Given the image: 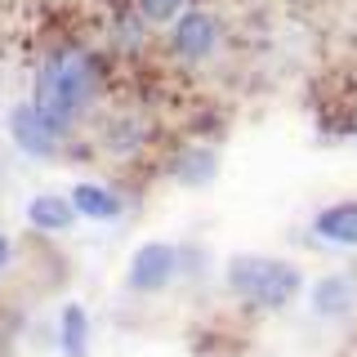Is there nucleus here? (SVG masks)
Wrapping results in <instances>:
<instances>
[{
    "mask_svg": "<svg viewBox=\"0 0 357 357\" xmlns=\"http://www.w3.org/2000/svg\"><path fill=\"white\" fill-rule=\"evenodd\" d=\"M89 94H94V67L85 54H54L36 76V107L50 112L59 126L81 116Z\"/></svg>",
    "mask_w": 357,
    "mask_h": 357,
    "instance_id": "1",
    "label": "nucleus"
},
{
    "mask_svg": "<svg viewBox=\"0 0 357 357\" xmlns=\"http://www.w3.org/2000/svg\"><path fill=\"white\" fill-rule=\"evenodd\" d=\"M228 282L241 299L259 308H286L299 295V268L268 259V255H237L228 264Z\"/></svg>",
    "mask_w": 357,
    "mask_h": 357,
    "instance_id": "2",
    "label": "nucleus"
},
{
    "mask_svg": "<svg viewBox=\"0 0 357 357\" xmlns=\"http://www.w3.org/2000/svg\"><path fill=\"white\" fill-rule=\"evenodd\" d=\"M9 134H14V143L27 156H54L63 126L50 112H40L36 103H22V107H14V116H9Z\"/></svg>",
    "mask_w": 357,
    "mask_h": 357,
    "instance_id": "3",
    "label": "nucleus"
},
{
    "mask_svg": "<svg viewBox=\"0 0 357 357\" xmlns=\"http://www.w3.org/2000/svg\"><path fill=\"white\" fill-rule=\"evenodd\" d=\"M174 273H178L174 245L152 241V245H143V250L134 255V264H130V286H134V290H161Z\"/></svg>",
    "mask_w": 357,
    "mask_h": 357,
    "instance_id": "4",
    "label": "nucleus"
},
{
    "mask_svg": "<svg viewBox=\"0 0 357 357\" xmlns=\"http://www.w3.org/2000/svg\"><path fill=\"white\" fill-rule=\"evenodd\" d=\"M174 50L178 59H206L210 50H215V18L210 14H183L174 27Z\"/></svg>",
    "mask_w": 357,
    "mask_h": 357,
    "instance_id": "5",
    "label": "nucleus"
},
{
    "mask_svg": "<svg viewBox=\"0 0 357 357\" xmlns=\"http://www.w3.org/2000/svg\"><path fill=\"white\" fill-rule=\"evenodd\" d=\"M317 237H326L335 245H357V201H340V206H326L317 219H312Z\"/></svg>",
    "mask_w": 357,
    "mask_h": 357,
    "instance_id": "6",
    "label": "nucleus"
},
{
    "mask_svg": "<svg viewBox=\"0 0 357 357\" xmlns=\"http://www.w3.org/2000/svg\"><path fill=\"white\" fill-rule=\"evenodd\" d=\"M72 206H76V215H89V219H116L121 215V201L98 183H76L72 188Z\"/></svg>",
    "mask_w": 357,
    "mask_h": 357,
    "instance_id": "7",
    "label": "nucleus"
},
{
    "mask_svg": "<svg viewBox=\"0 0 357 357\" xmlns=\"http://www.w3.org/2000/svg\"><path fill=\"white\" fill-rule=\"evenodd\" d=\"M76 215V206L72 201H63V197H36L27 206V219L36 223V228H67Z\"/></svg>",
    "mask_w": 357,
    "mask_h": 357,
    "instance_id": "8",
    "label": "nucleus"
},
{
    "mask_svg": "<svg viewBox=\"0 0 357 357\" xmlns=\"http://www.w3.org/2000/svg\"><path fill=\"white\" fill-rule=\"evenodd\" d=\"M63 353L67 357H81L85 353V308L81 304H67L63 308Z\"/></svg>",
    "mask_w": 357,
    "mask_h": 357,
    "instance_id": "9",
    "label": "nucleus"
},
{
    "mask_svg": "<svg viewBox=\"0 0 357 357\" xmlns=\"http://www.w3.org/2000/svg\"><path fill=\"white\" fill-rule=\"evenodd\" d=\"M344 299H349V286H344V282H321L317 286V308L321 312H340Z\"/></svg>",
    "mask_w": 357,
    "mask_h": 357,
    "instance_id": "10",
    "label": "nucleus"
},
{
    "mask_svg": "<svg viewBox=\"0 0 357 357\" xmlns=\"http://www.w3.org/2000/svg\"><path fill=\"white\" fill-rule=\"evenodd\" d=\"M143 9H148L152 18H174L178 14V0H143Z\"/></svg>",
    "mask_w": 357,
    "mask_h": 357,
    "instance_id": "11",
    "label": "nucleus"
},
{
    "mask_svg": "<svg viewBox=\"0 0 357 357\" xmlns=\"http://www.w3.org/2000/svg\"><path fill=\"white\" fill-rule=\"evenodd\" d=\"M5 264H9V237L0 232V273H5Z\"/></svg>",
    "mask_w": 357,
    "mask_h": 357,
    "instance_id": "12",
    "label": "nucleus"
}]
</instances>
